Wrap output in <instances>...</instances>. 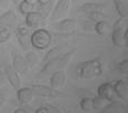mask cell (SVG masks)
I'll return each mask as SVG.
<instances>
[{
	"instance_id": "obj_1",
	"label": "cell",
	"mask_w": 128,
	"mask_h": 113,
	"mask_svg": "<svg viewBox=\"0 0 128 113\" xmlns=\"http://www.w3.org/2000/svg\"><path fill=\"white\" fill-rule=\"evenodd\" d=\"M76 51H77V49L74 48V49L65 51V53H61V54H59L58 56H56V57L47 61V62L44 63L42 67L40 68L39 73L44 74V75H47V74H51V73L55 72V71L65 70V67L70 63V61L72 60Z\"/></svg>"
},
{
	"instance_id": "obj_2",
	"label": "cell",
	"mask_w": 128,
	"mask_h": 113,
	"mask_svg": "<svg viewBox=\"0 0 128 113\" xmlns=\"http://www.w3.org/2000/svg\"><path fill=\"white\" fill-rule=\"evenodd\" d=\"M76 73L79 78L90 80L97 76L102 75V64L99 58H92L89 61L78 63L76 67Z\"/></svg>"
},
{
	"instance_id": "obj_3",
	"label": "cell",
	"mask_w": 128,
	"mask_h": 113,
	"mask_svg": "<svg viewBox=\"0 0 128 113\" xmlns=\"http://www.w3.org/2000/svg\"><path fill=\"white\" fill-rule=\"evenodd\" d=\"M112 40L114 45L118 47L127 46V33H128V18L119 17L115 21L112 28Z\"/></svg>"
},
{
	"instance_id": "obj_4",
	"label": "cell",
	"mask_w": 128,
	"mask_h": 113,
	"mask_svg": "<svg viewBox=\"0 0 128 113\" xmlns=\"http://www.w3.org/2000/svg\"><path fill=\"white\" fill-rule=\"evenodd\" d=\"M52 40L50 31L45 28H38L31 33L30 36V45L38 50H44L49 47Z\"/></svg>"
},
{
	"instance_id": "obj_5",
	"label": "cell",
	"mask_w": 128,
	"mask_h": 113,
	"mask_svg": "<svg viewBox=\"0 0 128 113\" xmlns=\"http://www.w3.org/2000/svg\"><path fill=\"white\" fill-rule=\"evenodd\" d=\"M70 5H71V0H57L55 7H52V10L49 15L51 23L65 18L66 15L68 14V11L70 9Z\"/></svg>"
},
{
	"instance_id": "obj_6",
	"label": "cell",
	"mask_w": 128,
	"mask_h": 113,
	"mask_svg": "<svg viewBox=\"0 0 128 113\" xmlns=\"http://www.w3.org/2000/svg\"><path fill=\"white\" fill-rule=\"evenodd\" d=\"M76 26H77V23H76V19L74 18H62L51 24V28L64 34H70L75 31Z\"/></svg>"
},
{
	"instance_id": "obj_7",
	"label": "cell",
	"mask_w": 128,
	"mask_h": 113,
	"mask_svg": "<svg viewBox=\"0 0 128 113\" xmlns=\"http://www.w3.org/2000/svg\"><path fill=\"white\" fill-rule=\"evenodd\" d=\"M30 88L32 90L34 95L35 96H40V97H59L62 95L60 91H56L50 86L42 84H34L30 85Z\"/></svg>"
},
{
	"instance_id": "obj_8",
	"label": "cell",
	"mask_w": 128,
	"mask_h": 113,
	"mask_svg": "<svg viewBox=\"0 0 128 113\" xmlns=\"http://www.w3.org/2000/svg\"><path fill=\"white\" fill-rule=\"evenodd\" d=\"M30 36H31L30 28L26 27L24 24L18 26V28L16 29L17 40H18L19 45H20L24 50H29V48H30V46H31L30 45Z\"/></svg>"
},
{
	"instance_id": "obj_9",
	"label": "cell",
	"mask_w": 128,
	"mask_h": 113,
	"mask_svg": "<svg viewBox=\"0 0 128 113\" xmlns=\"http://www.w3.org/2000/svg\"><path fill=\"white\" fill-rule=\"evenodd\" d=\"M67 80V74H66L65 70H59V71H55L50 74L49 77V86L56 91H59L60 88L64 87Z\"/></svg>"
},
{
	"instance_id": "obj_10",
	"label": "cell",
	"mask_w": 128,
	"mask_h": 113,
	"mask_svg": "<svg viewBox=\"0 0 128 113\" xmlns=\"http://www.w3.org/2000/svg\"><path fill=\"white\" fill-rule=\"evenodd\" d=\"M46 18L42 16L40 13L38 11H32L29 13L28 15L24 16V25L28 28H36L38 29L39 27H41L42 25H45Z\"/></svg>"
},
{
	"instance_id": "obj_11",
	"label": "cell",
	"mask_w": 128,
	"mask_h": 113,
	"mask_svg": "<svg viewBox=\"0 0 128 113\" xmlns=\"http://www.w3.org/2000/svg\"><path fill=\"white\" fill-rule=\"evenodd\" d=\"M4 75H6V80L9 82L11 87L14 88L16 91L18 90V88H20L21 87L20 75L12 68V66L9 65V64H6V65L4 66Z\"/></svg>"
},
{
	"instance_id": "obj_12",
	"label": "cell",
	"mask_w": 128,
	"mask_h": 113,
	"mask_svg": "<svg viewBox=\"0 0 128 113\" xmlns=\"http://www.w3.org/2000/svg\"><path fill=\"white\" fill-rule=\"evenodd\" d=\"M97 95L98 96L104 97V99L108 100V101H110V102H112V101L115 100V96H116L114 87H112V83L106 82V83L100 84L99 87H98V90H97Z\"/></svg>"
},
{
	"instance_id": "obj_13",
	"label": "cell",
	"mask_w": 128,
	"mask_h": 113,
	"mask_svg": "<svg viewBox=\"0 0 128 113\" xmlns=\"http://www.w3.org/2000/svg\"><path fill=\"white\" fill-rule=\"evenodd\" d=\"M11 66L19 75L24 74L27 71V66H26V62H24V58L22 55L18 53H12L11 55Z\"/></svg>"
},
{
	"instance_id": "obj_14",
	"label": "cell",
	"mask_w": 128,
	"mask_h": 113,
	"mask_svg": "<svg viewBox=\"0 0 128 113\" xmlns=\"http://www.w3.org/2000/svg\"><path fill=\"white\" fill-rule=\"evenodd\" d=\"M35 95H34V92L30 87H20L17 90V99H18L19 103L20 104H29L31 101L34 100Z\"/></svg>"
},
{
	"instance_id": "obj_15",
	"label": "cell",
	"mask_w": 128,
	"mask_h": 113,
	"mask_svg": "<svg viewBox=\"0 0 128 113\" xmlns=\"http://www.w3.org/2000/svg\"><path fill=\"white\" fill-rule=\"evenodd\" d=\"M112 87H114L115 94L119 99L127 101L128 99V85L127 82L124 80H117L116 82L112 83Z\"/></svg>"
},
{
	"instance_id": "obj_16",
	"label": "cell",
	"mask_w": 128,
	"mask_h": 113,
	"mask_svg": "<svg viewBox=\"0 0 128 113\" xmlns=\"http://www.w3.org/2000/svg\"><path fill=\"white\" fill-rule=\"evenodd\" d=\"M79 11L85 15H92L96 13H104V6L97 2H86L79 7Z\"/></svg>"
},
{
	"instance_id": "obj_17",
	"label": "cell",
	"mask_w": 128,
	"mask_h": 113,
	"mask_svg": "<svg viewBox=\"0 0 128 113\" xmlns=\"http://www.w3.org/2000/svg\"><path fill=\"white\" fill-rule=\"evenodd\" d=\"M16 20L17 16L12 9H8V10L2 11L0 14V25L1 26H6L8 28H10L16 24Z\"/></svg>"
},
{
	"instance_id": "obj_18",
	"label": "cell",
	"mask_w": 128,
	"mask_h": 113,
	"mask_svg": "<svg viewBox=\"0 0 128 113\" xmlns=\"http://www.w3.org/2000/svg\"><path fill=\"white\" fill-rule=\"evenodd\" d=\"M94 30H95V33L98 34V35L105 36V35H107L108 33H110L112 27H110L108 21L100 20V21H97V23L94 24Z\"/></svg>"
},
{
	"instance_id": "obj_19",
	"label": "cell",
	"mask_w": 128,
	"mask_h": 113,
	"mask_svg": "<svg viewBox=\"0 0 128 113\" xmlns=\"http://www.w3.org/2000/svg\"><path fill=\"white\" fill-rule=\"evenodd\" d=\"M112 4H114L115 9H116L117 14L119 15V17L127 18L128 7H127V1L126 0H112Z\"/></svg>"
},
{
	"instance_id": "obj_20",
	"label": "cell",
	"mask_w": 128,
	"mask_h": 113,
	"mask_svg": "<svg viewBox=\"0 0 128 113\" xmlns=\"http://www.w3.org/2000/svg\"><path fill=\"white\" fill-rule=\"evenodd\" d=\"M24 62H26L27 70L32 68L34 66L38 63V60H39V57H38V55L36 54V51L30 50V49L26 53V55L24 56Z\"/></svg>"
},
{
	"instance_id": "obj_21",
	"label": "cell",
	"mask_w": 128,
	"mask_h": 113,
	"mask_svg": "<svg viewBox=\"0 0 128 113\" xmlns=\"http://www.w3.org/2000/svg\"><path fill=\"white\" fill-rule=\"evenodd\" d=\"M92 102H94V110L96 111H99L102 112L105 107H107V105L110 103V101L104 99L102 96H96V97H92Z\"/></svg>"
},
{
	"instance_id": "obj_22",
	"label": "cell",
	"mask_w": 128,
	"mask_h": 113,
	"mask_svg": "<svg viewBox=\"0 0 128 113\" xmlns=\"http://www.w3.org/2000/svg\"><path fill=\"white\" fill-rule=\"evenodd\" d=\"M79 106L84 112H92L94 110V102H92V97L89 96H85L80 100L79 102Z\"/></svg>"
},
{
	"instance_id": "obj_23",
	"label": "cell",
	"mask_w": 128,
	"mask_h": 113,
	"mask_svg": "<svg viewBox=\"0 0 128 113\" xmlns=\"http://www.w3.org/2000/svg\"><path fill=\"white\" fill-rule=\"evenodd\" d=\"M122 107L120 105V103H117L115 101L110 102L109 104L107 105V107H105L100 113H122Z\"/></svg>"
},
{
	"instance_id": "obj_24",
	"label": "cell",
	"mask_w": 128,
	"mask_h": 113,
	"mask_svg": "<svg viewBox=\"0 0 128 113\" xmlns=\"http://www.w3.org/2000/svg\"><path fill=\"white\" fill-rule=\"evenodd\" d=\"M52 5H54V1H52V0H50L48 4L39 5V6H38V9H37L36 11L40 13L44 17H45V18H47V16H49V15H50V13H51V10H52V7H54Z\"/></svg>"
},
{
	"instance_id": "obj_25",
	"label": "cell",
	"mask_w": 128,
	"mask_h": 113,
	"mask_svg": "<svg viewBox=\"0 0 128 113\" xmlns=\"http://www.w3.org/2000/svg\"><path fill=\"white\" fill-rule=\"evenodd\" d=\"M10 38H11L10 28H8V27H6V26L0 25V44L7 43Z\"/></svg>"
},
{
	"instance_id": "obj_26",
	"label": "cell",
	"mask_w": 128,
	"mask_h": 113,
	"mask_svg": "<svg viewBox=\"0 0 128 113\" xmlns=\"http://www.w3.org/2000/svg\"><path fill=\"white\" fill-rule=\"evenodd\" d=\"M18 10L19 13L21 15H24V16H26V15H28L29 13H32V11H35V7L34 6H30V5H28L26 1H20L18 4Z\"/></svg>"
},
{
	"instance_id": "obj_27",
	"label": "cell",
	"mask_w": 128,
	"mask_h": 113,
	"mask_svg": "<svg viewBox=\"0 0 128 113\" xmlns=\"http://www.w3.org/2000/svg\"><path fill=\"white\" fill-rule=\"evenodd\" d=\"M62 48H64L62 45H59V46H56V47L51 48V49L47 53L45 60H44V63L47 62V61H49V60H51V58L56 57V56H58L59 54H61V53H62V51H61V50H62Z\"/></svg>"
},
{
	"instance_id": "obj_28",
	"label": "cell",
	"mask_w": 128,
	"mask_h": 113,
	"mask_svg": "<svg viewBox=\"0 0 128 113\" xmlns=\"http://www.w3.org/2000/svg\"><path fill=\"white\" fill-rule=\"evenodd\" d=\"M115 68L116 71H118L122 74H127L128 72V61L127 60H122L120 62H117L115 64Z\"/></svg>"
},
{
	"instance_id": "obj_29",
	"label": "cell",
	"mask_w": 128,
	"mask_h": 113,
	"mask_svg": "<svg viewBox=\"0 0 128 113\" xmlns=\"http://www.w3.org/2000/svg\"><path fill=\"white\" fill-rule=\"evenodd\" d=\"M47 109H48L49 113H64L62 110H61L60 107L55 106V105H48V106H47Z\"/></svg>"
},
{
	"instance_id": "obj_30",
	"label": "cell",
	"mask_w": 128,
	"mask_h": 113,
	"mask_svg": "<svg viewBox=\"0 0 128 113\" xmlns=\"http://www.w3.org/2000/svg\"><path fill=\"white\" fill-rule=\"evenodd\" d=\"M6 75H4V68H1L0 70V87L2 86V85H4V83H6Z\"/></svg>"
},
{
	"instance_id": "obj_31",
	"label": "cell",
	"mask_w": 128,
	"mask_h": 113,
	"mask_svg": "<svg viewBox=\"0 0 128 113\" xmlns=\"http://www.w3.org/2000/svg\"><path fill=\"white\" fill-rule=\"evenodd\" d=\"M35 113H49V111L47 109V106H40L36 110Z\"/></svg>"
},
{
	"instance_id": "obj_32",
	"label": "cell",
	"mask_w": 128,
	"mask_h": 113,
	"mask_svg": "<svg viewBox=\"0 0 128 113\" xmlns=\"http://www.w3.org/2000/svg\"><path fill=\"white\" fill-rule=\"evenodd\" d=\"M9 4V0H0V8H6Z\"/></svg>"
},
{
	"instance_id": "obj_33",
	"label": "cell",
	"mask_w": 128,
	"mask_h": 113,
	"mask_svg": "<svg viewBox=\"0 0 128 113\" xmlns=\"http://www.w3.org/2000/svg\"><path fill=\"white\" fill-rule=\"evenodd\" d=\"M24 1H26L28 5H30V6H34V7H35L36 5H38V0H24Z\"/></svg>"
},
{
	"instance_id": "obj_34",
	"label": "cell",
	"mask_w": 128,
	"mask_h": 113,
	"mask_svg": "<svg viewBox=\"0 0 128 113\" xmlns=\"http://www.w3.org/2000/svg\"><path fill=\"white\" fill-rule=\"evenodd\" d=\"M14 113H28V112H27L24 109H22V107H18V109L14 110Z\"/></svg>"
},
{
	"instance_id": "obj_35",
	"label": "cell",
	"mask_w": 128,
	"mask_h": 113,
	"mask_svg": "<svg viewBox=\"0 0 128 113\" xmlns=\"http://www.w3.org/2000/svg\"><path fill=\"white\" fill-rule=\"evenodd\" d=\"M4 101H6V95H4V94H0V106H1V105L4 103Z\"/></svg>"
},
{
	"instance_id": "obj_36",
	"label": "cell",
	"mask_w": 128,
	"mask_h": 113,
	"mask_svg": "<svg viewBox=\"0 0 128 113\" xmlns=\"http://www.w3.org/2000/svg\"><path fill=\"white\" fill-rule=\"evenodd\" d=\"M50 0H38V4L39 5H45V4H48Z\"/></svg>"
},
{
	"instance_id": "obj_37",
	"label": "cell",
	"mask_w": 128,
	"mask_h": 113,
	"mask_svg": "<svg viewBox=\"0 0 128 113\" xmlns=\"http://www.w3.org/2000/svg\"><path fill=\"white\" fill-rule=\"evenodd\" d=\"M1 13H2V9H1V8H0V14H1Z\"/></svg>"
}]
</instances>
